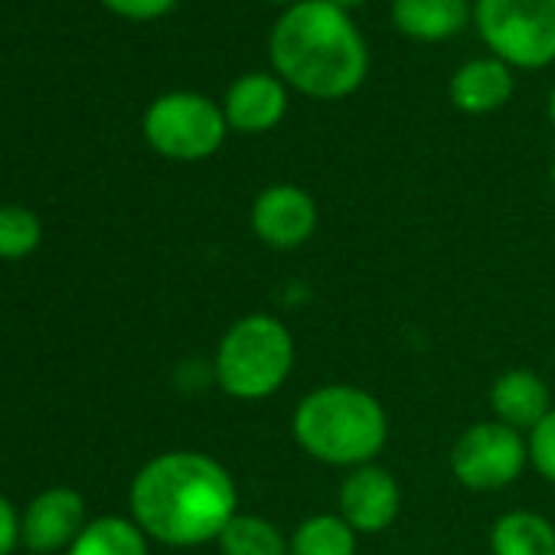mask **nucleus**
Returning <instances> with one entry per match:
<instances>
[{"instance_id":"f257e3e1","label":"nucleus","mask_w":555,"mask_h":555,"mask_svg":"<svg viewBox=\"0 0 555 555\" xmlns=\"http://www.w3.org/2000/svg\"><path fill=\"white\" fill-rule=\"evenodd\" d=\"M131 513L144 535L167 545H199L219 539L238 513V490L216 457L170 451L138 470L131 483Z\"/></svg>"},{"instance_id":"f03ea898","label":"nucleus","mask_w":555,"mask_h":555,"mask_svg":"<svg viewBox=\"0 0 555 555\" xmlns=\"http://www.w3.org/2000/svg\"><path fill=\"white\" fill-rule=\"evenodd\" d=\"M268 56L278 79L318 102L353 95L370 73L363 34L331 0H301L288 8L271 27Z\"/></svg>"},{"instance_id":"7ed1b4c3","label":"nucleus","mask_w":555,"mask_h":555,"mask_svg":"<svg viewBox=\"0 0 555 555\" xmlns=\"http://www.w3.org/2000/svg\"><path fill=\"white\" fill-rule=\"evenodd\" d=\"M292 431L308 457L353 470L379 457L389 441V418L373 392L331 383L298 402Z\"/></svg>"},{"instance_id":"20e7f679","label":"nucleus","mask_w":555,"mask_h":555,"mask_svg":"<svg viewBox=\"0 0 555 555\" xmlns=\"http://www.w3.org/2000/svg\"><path fill=\"white\" fill-rule=\"evenodd\" d=\"M295 370V337L268 314L238 318L219 340L212 373L225 396L261 402L288 383Z\"/></svg>"},{"instance_id":"39448f33","label":"nucleus","mask_w":555,"mask_h":555,"mask_svg":"<svg viewBox=\"0 0 555 555\" xmlns=\"http://www.w3.org/2000/svg\"><path fill=\"white\" fill-rule=\"evenodd\" d=\"M474 24L490 53L509 69L555 63V0H474Z\"/></svg>"},{"instance_id":"423d86ee","label":"nucleus","mask_w":555,"mask_h":555,"mask_svg":"<svg viewBox=\"0 0 555 555\" xmlns=\"http://www.w3.org/2000/svg\"><path fill=\"white\" fill-rule=\"evenodd\" d=\"M225 115L216 102L196 92L160 95L144 112L147 144L170 160H203L216 154L225 141Z\"/></svg>"},{"instance_id":"0eeeda50","label":"nucleus","mask_w":555,"mask_h":555,"mask_svg":"<svg viewBox=\"0 0 555 555\" xmlns=\"http://www.w3.org/2000/svg\"><path fill=\"white\" fill-rule=\"evenodd\" d=\"M448 464L461 487L490 493L519 480V474L529 464V448H526L522 431L490 418L457 435Z\"/></svg>"},{"instance_id":"6e6552de","label":"nucleus","mask_w":555,"mask_h":555,"mask_svg":"<svg viewBox=\"0 0 555 555\" xmlns=\"http://www.w3.org/2000/svg\"><path fill=\"white\" fill-rule=\"evenodd\" d=\"M251 232L274 251L301 248L318 232V203L305 186L274 183L251 203Z\"/></svg>"},{"instance_id":"1a4fd4ad","label":"nucleus","mask_w":555,"mask_h":555,"mask_svg":"<svg viewBox=\"0 0 555 555\" xmlns=\"http://www.w3.org/2000/svg\"><path fill=\"white\" fill-rule=\"evenodd\" d=\"M399 509H402V490L386 467L363 464L344 477L337 493V513L353 526L357 535L386 532L396 522Z\"/></svg>"},{"instance_id":"9d476101","label":"nucleus","mask_w":555,"mask_h":555,"mask_svg":"<svg viewBox=\"0 0 555 555\" xmlns=\"http://www.w3.org/2000/svg\"><path fill=\"white\" fill-rule=\"evenodd\" d=\"M288 112V89L268 73H248L235 79L225 92V125L242 134H264Z\"/></svg>"},{"instance_id":"9b49d317","label":"nucleus","mask_w":555,"mask_h":555,"mask_svg":"<svg viewBox=\"0 0 555 555\" xmlns=\"http://www.w3.org/2000/svg\"><path fill=\"white\" fill-rule=\"evenodd\" d=\"M86 529V503L76 490L56 487L40 493L24 516V542L30 552H56Z\"/></svg>"},{"instance_id":"f8f14e48","label":"nucleus","mask_w":555,"mask_h":555,"mask_svg":"<svg viewBox=\"0 0 555 555\" xmlns=\"http://www.w3.org/2000/svg\"><path fill=\"white\" fill-rule=\"evenodd\" d=\"M552 409H555L552 392H548L545 379L532 370H506L490 386L493 418L516 431H532Z\"/></svg>"},{"instance_id":"ddd939ff","label":"nucleus","mask_w":555,"mask_h":555,"mask_svg":"<svg viewBox=\"0 0 555 555\" xmlns=\"http://www.w3.org/2000/svg\"><path fill=\"white\" fill-rule=\"evenodd\" d=\"M513 95V73L496 56L467 60L448 82V99L464 115H490Z\"/></svg>"},{"instance_id":"4468645a","label":"nucleus","mask_w":555,"mask_h":555,"mask_svg":"<svg viewBox=\"0 0 555 555\" xmlns=\"http://www.w3.org/2000/svg\"><path fill=\"white\" fill-rule=\"evenodd\" d=\"M467 0H392V27L418 43H441L470 24Z\"/></svg>"},{"instance_id":"2eb2a0df","label":"nucleus","mask_w":555,"mask_h":555,"mask_svg":"<svg viewBox=\"0 0 555 555\" xmlns=\"http://www.w3.org/2000/svg\"><path fill=\"white\" fill-rule=\"evenodd\" d=\"M490 555H555V526L532 509H509L490 526Z\"/></svg>"},{"instance_id":"dca6fc26","label":"nucleus","mask_w":555,"mask_h":555,"mask_svg":"<svg viewBox=\"0 0 555 555\" xmlns=\"http://www.w3.org/2000/svg\"><path fill=\"white\" fill-rule=\"evenodd\" d=\"M216 542L222 555H292V539L282 526L258 513H235Z\"/></svg>"},{"instance_id":"f3484780","label":"nucleus","mask_w":555,"mask_h":555,"mask_svg":"<svg viewBox=\"0 0 555 555\" xmlns=\"http://www.w3.org/2000/svg\"><path fill=\"white\" fill-rule=\"evenodd\" d=\"M69 555H147L144 529L121 516H99L73 542Z\"/></svg>"},{"instance_id":"a211bd4d","label":"nucleus","mask_w":555,"mask_h":555,"mask_svg":"<svg viewBox=\"0 0 555 555\" xmlns=\"http://www.w3.org/2000/svg\"><path fill=\"white\" fill-rule=\"evenodd\" d=\"M292 555H357V532L340 513H314L292 532Z\"/></svg>"},{"instance_id":"6ab92c4d","label":"nucleus","mask_w":555,"mask_h":555,"mask_svg":"<svg viewBox=\"0 0 555 555\" xmlns=\"http://www.w3.org/2000/svg\"><path fill=\"white\" fill-rule=\"evenodd\" d=\"M40 219L24 206H0V258H24L40 245Z\"/></svg>"},{"instance_id":"aec40b11","label":"nucleus","mask_w":555,"mask_h":555,"mask_svg":"<svg viewBox=\"0 0 555 555\" xmlns=\"http://www.w3.org/2000/svg\"><path fill=\"white\" fill-rule=\"evenodd\" d=\"M526 448H529V464L539 470V477L555 483V409L529 431Z\"/></svg>"},{"instance_id":"412c9836","label":"nucleus","mask_w":555,"mask_h":555,"mask_svg":"<svg viewBox=\"0 0 555 555\" xmlns=\"http://www.w3.org/2000/svg\"><path fill=\"white\" fill-rule=\"evenodd\" d=\"M102 4L128 21H157L177 8V0H102Z\"/></svg>"},{"instance_id":"4be33fe9","label":"nucleus","mask_w":555,"mask_h":555,"mask_svg":"<svg viewBox=\"0 0 555 555\" xmlns=\"http://www.w3.org/2000/svg\"><path fill=\"white\" fill-rule=\"evenodd\" d=\"M17 542V513L14 506L0 496V555H8Z\"/></svg>"},{"instance_id":"5701e85b","label":"nucleus","mask_w":555,"mask_h":555,"mask_svg":"<svg viewBox=\"0 0 555 555\" xmlns=\"http://www.w3.org/2000/svg\"><path fill=\"white\" fill-rule=\"evenodd\" d=\"M334 8H340V11H350V8H360V4H366V0H331Z\"/></svg>"},{"instance_id":"b1692460","label":"nucleus","mask_w":555,"mask_h":555,"mask_svg":"<svg viewBox=\"0 0 555 555\" xmlns=\"http://www.w3.org/2000/svg\"><path fill=\"white\" fill-rule=\"evenodd\" d=\"M548 118H552V125H555V89H552V95H548Z\"/></svg>"},{"instance_id":"393cba45","label":"nucleus","mask_w":555,"mask_h":555,"mask_svg":"<svg viewBox=\"0 0 555 555\" xmlns=\"http://www.w3.org/2000/svg\"><path fill=\"white\" fill-rule=\"evenodd\" d=\"M268 4H285V8H295V4H301V0H268Z\"/></svg>"},{"instance_id":"a878e982","label":"nucleus","mask_w":555,"mask_h":555,"mask_svg":"<svg viewBox=\"0 0 555 555\" xmlns=\"http://www.w3.org/2000/svg\"><path fill=\"white\" fill-rule=\"evenodd\" d=\"M548 180H552V190H555V160H552V170H548Z\"/></svg>"}]
</instances>
